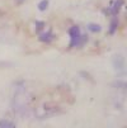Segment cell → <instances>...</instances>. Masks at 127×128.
I'll list each match as a JSON object with an SVG mask.
<instances>
[{
    "instance_id": "6da1fadb",
    "label": "cell",
    "mask_w": 127,
    "mask_h": 128,
    "mask_svg": "<svg viewBox=\"0 0 127 128\" xmlns=\"http://www.w3.org/2000/svg\"><path fill=\"white\" fill-rule=\"evenodd\" d=\"M69 34H70V38H71V42H70V48H75V47H79L81 46L85 41H88L86 36H81L80 33V28L78 26H74L69 29Z\"/></svg>"
},
{
    "instance_id": "9c48e42d",
    "label": "cell",
    "mask_w": 127,
    "mask_h": 128,
    "mask_svg": "<svg viewBox=\"0 0 127 128\" xmlns=\"http://www.w3.org/2000/svg\"><path fill=\"white\" fill-rule=\"evenodd\" d=\"M112 85L116 86V88H118V89H124V88H126V82H124L123 80H117V81H114Z\"/></svg>"
},
{
    "instance_id": "7a4b0ae2",
    "label": "cell",
    "mask_w": 127,
    "mask_h": 128,
    "mask_svg": "<svg viewBox=\"0 0 127 128\" xmlns=\"http://www.w3.org/2000/svg\"><path fill=\"white\" fill-rule=\"evenodd\" d=\"M113 67L117 71H124V57L122 54H116L113 57Z\"/></svg>"
},
{
    "instance_id": "30bf717a",
    "label": "cell",
    "mask_w": 127,
    "mask_h": 128,
    "mask_svg": "<svg viewBox=\"0 0 127 128\" xmlns=\"http://www.w3.org/2000/svg\"><path fill=\"white\" fill-rule=\"evenodd\" d=\"M36 26H37V29H42L43 26H45V23L43 22H37V23H36Z\"/></svg>"
},
{
    "instance_id": "8fae6325",
    "label": "cell",
    "mask_w": 127,
    "mask_h": 128,
    "mask_svg": "<svg viewBox=\"0 0 127 128\" xmlns=\"http://www.w3.org/2000/svg\"><path fill=\"white\" fill-rule=\"evenodd\" d=\"M15 2H17V3H18V4H22V3H23V2H24V0H15Z\"/></svg>"
},
{
    "instance_id": "ba28073f",
    "label": "cell",
    "mask_w": 127,
    "mask_h": 128,
    "mask_svg": "<svg viewBox=\"0 0 127 128\" xmlns=\"http://www.w3.org/2000/svg\"><path fill=\"white\" fill-rule=\"evenodd\" d=\"M117 27H118V20L117 19H114L112 23H111V28H109V33L111 34H113L116 30H117Z\"/></svg>"
},
{
    "instance_id": "277c9868",
    "label": "cell",
    "mask_w": 127,
    "mask_h": 128,
    "mask_svg": "<svg viewBox=\"0 0 127 128\" xmlns=\"http://www.w3.org/2000/svg\"><path fill=\"white\" fill-rule=\"evenodd\" d=\"M53 38V34L51 33V32H45V33H41L40 34V41L41 42H45V43H50Z\"/></svg>"
},
{
    "instance_id": "8992f818",
    "label": "cell",
    "mask_w": 127,
    "mask_h": 128,
    "mask_svg": "<svg viewBox=\"0 0 127 128\" xmlns=\"http://www.w3.org/2000/svg\"><path fill=\"white\" fill-rule=\"evenodd\" d=\"M88 29L90 30V32H94V33H97V32H100V26L99 24H95V23H90V24H88Z\"/></svg>"
},
{
    "instance_id": "5b68a950",
    "label": "cell",
    "mask_w": 127,
    "mask_h": 128,
    "mask_svg": "<svg viewBox=\"0 0 127 128\" xmlns=\"http://www.w3.org/2000/svg\"><path fill=\"white\" fill-rule=\"evenodd\" d=\"M0 127L2 128H13V127H15V123L7 120V119H3V120H0Z\"/></svg>"
},
{
    "instance_id": "3957f363",
    "label": "cell",
    "mask_w": 127,
    "mask_h": 128,
    "mask_svg": "<svg viewBox=\"0 0 127 128\" xmlns=\"http://www.w3.org/2000/svg\"><path fill=\"white\" fill-rule=\"evenodd\" d=\"M122 6H123V0H114V3L112 4V6H109V13L113 16H116L119 13Z\"/></svg>"
},
{
    "instance_id": "52a82bcc",
    "label": "cell",
    "mask_w": 127,
    "mask_h": 128,
    "mask_svg": "<svg viewBox=\"0 0 127 128\" xmlns=\"http://www.w3.org/2000/svg\"><path fill=\"white\" fill-rule=\"evenodd\" d=\"M47 8H48V0H41L40 4H38V9L41 12H45Z\"/></svg>"
}]
</instances>
